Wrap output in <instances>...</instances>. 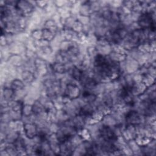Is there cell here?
Instances as JSON below:
<instances>
[{"label":"cell","instance_id":"cell-1","mask_svg":"<svg viewBox=\"0 0 156 156\" xmlns=\"http://www.w3.org/2000/svg\"><path fill=\"white\" fill-rule=\"evenodd\" d=\"M65 96L69 99H74L76 98L79 94V88L74 85L69 83L65 90Z\"/></svg>","mask_w":156,"mask_h":156},{"label":"cell","instance_id":"cell-2","mask_svg":"<svg viewBox=\"0 0 156 156\" xmlns=\"http://www.w3.org/2000/svg\"><path fill=\"white\" fill-rule=\"evenodd\" d=\"M24 129L26 136L29 138H32L37 135V128L34 125L31 124H26Z\"/></svg>","mask_w":156,"mask_h":156}]
</instances>
